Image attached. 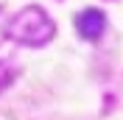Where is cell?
<instances>
[{
  "instance_id": "1",
  "label": "cell",
  "mask_w": 123,
  "mask_h": 120,
  "mask_svg": "<svg viewBox=\"0 0 123 120\" xmlns=\"http://www.w3.org/2000/svg\"><path fill=\"white\" fill-rule=\"evenodd\" d=\"M8 36L17 39V42H23V45H45L48 39L53 36V23H50V17L42 11V8L31 6L25 11L8 23Z\"/></svg>"
},
{
  "instance_id": "2",
  "label": "cell",
  "mask_w": 123,
  "mask_h": 120,
  "mask_svg": "<svg viewBox=\"0 0 123 120\" xmlns=\"http://www.w3.org/2000/svg\"><path fill=\"white\" fill-rule=\"evenodd\" d=\"M76 28L84 39H101V34L106 31V17L98 8H87L76 17Z\"/></svg>"
},
{
  "instance_id": "3",
  "label": "cell",
  "mask_w": 123,
  "mask_h": 120,
  "mask_svg": "<svg viewBox=\"0 0 123 120\" xmlns=\"http://www.w3.org/2000/svg\"><path fill=\"white\" fill-rule=\"evenodd\" d=\"M8 81H11V73H8V70L3 67V64H0V90H3V87H6Z\"/></svg>"
}]
</instances>
